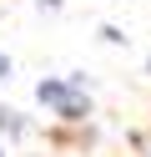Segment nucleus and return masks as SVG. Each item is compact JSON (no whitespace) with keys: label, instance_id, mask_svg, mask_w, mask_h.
Returning a JSON list of instances; mask_svg holds the SVG:
<instances>
[{"label":"nucleus","instance_id":"obj_3","mask_svg":"<svg viewBox=\"0 0 151 157\" xmlns=\"http://www.w3.org/2000/svg\"><path fill=\"white\" fill-rule=\"evenodd\" d=\"M146 66H151V61H146Z\"/></svg>","mask_w":151,"mask_h":157},{"label":"nucleus","instance_id":"obj_2","mask_svg":"<svg viewBox=\"0 0 151 157\" xmlns=\"http://www.w3.org/2000/svg\"><path fill=\"white\" fill-rule=\"evenodd\" d=\"M5 71H10V61H5V56H0V76H5Z\"/></svg>","mask_w":151,"mask_h":157},{"label":"nucleus","instance_id":"obj_1","mask_svg":"<svg viewBox=\"0 0 151 157\" xmlns=\"http://www.w3.org/2000/svg\"><path fill=\"white\" fill-rule=\"evenodd\" d=\"M40 101L60 106V117H86V96L76 86H60V81H40Z\"/></svg>","mask_w":151,"mask_h":157}]
</instances>
